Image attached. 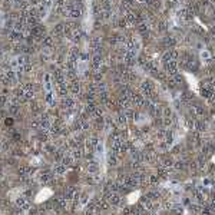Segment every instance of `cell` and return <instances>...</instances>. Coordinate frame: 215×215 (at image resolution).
<instances>
[{"mask_svg":"<svg viewBox=\"0 0 215 215\" xmlns=\"http://www.w3.org/2000/svg\"><path fill=\"white\" fill-rule=\"evenodd\" d=\"M106 201L109 202V205H119L120 204V195L118 192H110L106 197Z\"/></svg>","mask_w":215,"mask_h":215,"instance_id":"obj_1","label":"cell"},{"mask_svg":"<svg viewBox=\"0 0 215 215\" xmlns=\"http://www.w3.org/2000/svg\"><path fill=\"white\" fill-rule=\"evenodd\" d=\"M53 179H55V176H53V174L49 172V171H45V172H42V175H40V181H42L43 184H47V185H49Z\"/></svg>","mask_w":215,"mask_h":215,"instance_id":"obj_2","label":"cell"},{"mask_svg":"<svg viewBox=\"0 0 215 215\" xmlns=\"http://www.w3.org/2000/svg\"><path fill=\"white\" fill-rule=\"evenodd\" d=\"M16 205L20 208V210H23V211H26V210H29V201H27V198H24V197H20V198H17L16 199Z\"/></svg>","mask_w":215,"mask_h":215,"instance_id":"obj_3","label":"cell"},{"mask_svg":"<svg viewBox=\"0 0 215 215\" xmlns=\"http://www.w3.org/2000/svg\"><path fill=\"white\" fill-rule=\"evenodd\" d=\"M108 162H109V165H110V166H115V165L118 164V156H116L113 152H110V153H109V156H108Z\"/></svg>","mask_w":215,"mask_h":215,"instance_id":"obj_4","label":"cell"},{"mask_svg":"<svg viewBox=\"0 0 215 215\" xmlns=\"http://www.w3.org/2000/svg\"><path fill=\"white\" fill-rule=\"evenodd\" d=\"M88 169H89V172H91V174H95V172L99 169L98 162H96V161H91V162H89V165H88Z\"/></svg>","mask_w":215,"mask_h":215,"instance_id":"obj_5","label":"cell"},{"mask_svg":"<svg viewBox=\"0 0 215 215\" xmlns=\"http://www.w3.org/2000/svg\"><path fill=\"white\" fill-rule=\"evenodd\" d=\"M65 171H66V168H65L60 162H57V164L55 165V174H56V175H62V174H65Z\"/></svg>","mask_w":215,"mask_h":215,"instance_id":"obj_6","label":"cell"},{"mask_svg":"<svg viewBox=\"0 0 215 215\" xmlns=\"http://www.w3.org/2000/svg\"><path fill=\"white\" fill-rule=\"evenodd\" d=\"M27 169H29L27 165H20L17 171H19V174H20L22 176H26V175H27Z\"/></svg>","mask_w":215,"mask_h":215,"instance_id":"obj_7","label":"cell"},{"mask_svg":"<svg viewBox=\"0 0 215 215\" xmlns=\"http://www.w3.org/2000/svg\"><path fill=\"white\" fill-rule=\"evenodd\" d=\"M86 201H88V195H86V194H83V195L79 197V202H80V204H86Z\"/></svg>","mask_w":215,"mask_h":215,"instance_id":"obj_8","label":"cell"},{"mask_svg":"<svg viewBox=\"0 0 215 215\" xmlns=\"http://www.w3.org/2000/svg\"><path fill=\"white\" fill-rule=\"evenodd\" d=\"M118 123H119V125H123V123H125V116H119Z\"/></svg>","mask_w":215,"mask_h":215,"instance_id":"obj_9","label":"cell"},{"mask_svg":"<svg viewBox=\"0 0 215 215\" xmlns=\"http://www.w3.org/2000/svg\"><path fill=\"white\" fill-rule=\"evenodd\" d=\"M0 146H1V139H0Z\"/></svg>","mask_w":215,"mask_h":215,"instance_id":"obj_10","label":"cell"}]
</instances>
